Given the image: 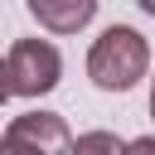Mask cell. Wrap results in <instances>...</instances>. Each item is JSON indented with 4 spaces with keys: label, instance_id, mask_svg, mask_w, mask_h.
<instances>
[{
    "label": "cell",
    "instance_id": "obj_1",
    "mask_svg": "<svg viewBox=\"0 0 155 155\" xmlns=\"http://www.w3.org/2000/svg\"><path fill=\"white\" fill-rule=\"evenodd\" d=\"M150 68V48L145 39L131 29V24H111L102 29V39L92 44L87 53V78L102 87V92H131Z\"/></svg>",
    "mask_w": 155,
    "mask_h": 155
},
{
    "label": "cell",
    "instance_id": "obj_2",
    "mask_svg": "<svg viewBox=\"0 0 155 155\" xmlns=\"http://www.w3.org/2000/svg\"><path fill=\"white\" fill-rule=\"evenodd\" d=\"M5 63H10V87H15V97H44V92H53L58 78H63V58H58V48H53L48 39H19Z\"/></svg>",
    "mask_w": 155,
    "mask_h": 155
},
{
    "label": "cell",
    "instance_id": "obj_3",
    "mask_svg": "<svg viewBox=\"0 0 155 155\" xmlns=\"http://www.w3.org/2000/svg\"><path fill=\"white\" fill-rule=\"evenodd\" d=\"M29 15L53 34H78V29L92 24L97 0H29Z\"/></svg>",
    "mask_w": 155,
    "mask_h": 155
},
{
    "label": "cell",
    "instance_id": "obj_4",
    "mask_svg": "<svg viewBox=\"0 0 155 155\" xmlns=\"http://www.w3.org/2000/svg\"><path fill=\"white\" fill-rule=\"evenodd\" d=\"M10 131L15 136H24V140H34L39 150H58V145H68V126H63V116H53V111H24V116H15L10 121Z\"/></svg>",
    "mask_w": 155,
    "mask_h": 155
},
{
    "label": "cell",
    "instance_id": "obj_5",
    "mask_svg": "<svg viewBox=\"0 0 155 155\" xmlns=\"http://www.w3.org/2000/svg\"><path fill=\"white\" fill-rule=\"evenodd\" d=\"M68 155H131V145H121L111 131H87L68 145Z\"/></svg>",
    "mask_w": 155,
    "mask_h": 155
},
{
    "label": "cell",
    "instance_id": "obj_6",
    "mask_svg": "<svg viewBox=\"0 0 155 155\" xmlns=\"http://www.w3.org/2000/svg\"><path fill=\"white\" fill-rule=\"evenodd\" d=\"M0 155H48V150H39L34 140H24V136L5 131V136H0Z\"/></svg>",
    "mask_w": 155,
    "mask_h": 155
},
{
    "label": "cell",
    "instance_id": "obj_7",
    "mask_svg": "<svg viewBox=\"0 0 155 155\" xmlns=\"http://www.w3.org/2000/svg\"><path fill=\"white\" fill-rule=\"evenodd\" d=\"M10 97H15V87H10V63L0 58V107H5Z\"/></svg>",
    "mask_w": 155,
    "mask_h": 155
},
{
    "label": "cell",
    "instance_id": "obj_8",
    "mask_svg": "<svg viewBox=\"0 0 155 155\" xmlns=\"http://www.w3.org/2000/svg\"><path fill=\"white\" fill-rule=\"evenodd\" d=\"M131 155H155V136H140V140H131Z\"/></svg>",
    "mask_w": 155,
    "mask_h": 155
},
{
    "label": "cell",
    "instance_id": "obj_9",
    "mask_svg": "<svg viewBox=\"0 0 155 155\" xmlns=\"http://www.w3.org/2000/svg\"><path fill=\"white\" fill-rule=\"evenodd\" d=\"M136 5H140V10H145V15H155V0H136Z\"/></svg>",
    "mask_w": 155,
    "mask_h": 155
},
{
    "label": "cell",
    "instance_id": "obj_10",
    "mask_svg": "<svg viewBox=\"0 0 155 155\" xmlns=\"http://www.w3.org/2000/svg\"><path fill=\"white\" fill-rule=\"evenodd\" d=\"M150 116H155V87H150Z\"/></svg>",
    "mask_w": 155,
    "mask_h": 155
}]
</instances>
